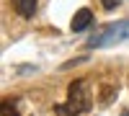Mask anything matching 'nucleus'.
Wrapping results in <instances>:
<instances>
[{
  "instance_id": "obj_3",
  "label": "nucleus",
  "mask_w": 129,
  "mask_h": 116,
  "mask_svg": "<svg viewBox=\"0 0 129 116\" xmlns=\"http://www.w3.org/2000/svg\"><path fill=\"white\" fill-rule=\"evenodd\" d=\"M90 23H93V13H90L88 8H80L78 13H75V18H72L70 28L75 31V34H80V31H85V28H88Z\"/></svg>"
},
{
  "instance_id": "obj_1",
  "label": "nucleus",
  "mask_w": 129,
  "mask_h": 116,
  "mask_svg": "<svg viewBox=\"0 0 129 116\" xmlns=\"http://www.w3.org/2000/svg\"><path fill=\"white\" fill-rule=\"evenodd\" d=\"M93 108V96H90V83L88 78H78L67 88V101L54 103V116H80Z\"/></svg>"
},
{
  "instance_id": "obj_5",
  "label": "nucleus",
  "mask_w": 129,
  "mask_h": 116,
  "mask_svg": "<svg viewBox=\"0 0 129 116\" xmlns=\"http://www.w3.org/2000/svg\"><path fill=\"white\" fill-rule=\"evenodd\" d=\"M3 116H21L16 98H5V101H3Z\"/></svg>"
},
{
  "instance_id": "obj_4",
  "label": "nucleus",
  "mask_w": 129,
  "mask_h": 116,
  "mask_svg": "<svg viewBox=\"0 0 129 116\" xmlns=\"http://www.w3.org/2000/svg\"><path fill=\"white\" fill-rule=\"evenodd\" d=\"M36 0H13V10L21 16V18H34L36 13Z\"/></svg>"
},
{
  "instance_id": "obj_2",
  "label": "nucleus",
  "mask_w": 129,
  "mask_h": 116,
  "mask_svg": "<svg viewBox=\"0 0 129 116\" xmlns=\"http://www.w3.org/2000/svg\"><path fill=\"white\" fill-rule=\"evenodd\" d=\"M124 39H129V21H116V23H109L101 31H95V34L88 39V47L90 49H101V47L119 44Z\"/></svg>"
},
{
  "instance_id": "obj_6",
  "label": "nucleus",
  "mask_w": 129,
  "mask_h": 116,
  "mask_svg": "<svg viewBox=\"0 0 129 116\" xmlns=\"http://www.w3.org/2000/svg\"><path fill=\"white\" fill-rule=\"evenodd\" d=\"M119 3H121V0H101V5H103L106 10H114V8L119 5Z\"/></svg>"
}]
</instances>
